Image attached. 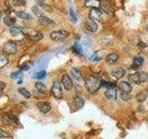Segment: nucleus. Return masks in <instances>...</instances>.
Instances as JSON below:
<instances>
[{"label": "nucleus", "mask_w": 148, "mask_h": 139, "mask_svg": "<svg viewBox=\"0 0 148 139\" xmlns=\"http://www.w3.org/2000/svg\"><path fill=\"white\" fill-rule=\"evenodd\" d=\"M85 87L90 93L94 94L102 87V81L96 75H89L85 79Z\"/></svg>", "instance_id": "1"}, {"label": "nucleus", "mask_w": 148, "mask_h": 139, "mask_svg": "<svg viewBox=\"0 0 148 139\" xmlns=\"http://www.w3.org/2000/svg\"><path fill=\"white\" fill-rule=\"evenodd\" d=\"M129 80L136 85H141V83L148 82V73L145 72H135L129 75Z\"/></svg>", "instance_id": "2"}, {"label": "nucleus", "mask_w": 148, "mask_h": 139, "mask_svg": "<svg viewBox=\"0 0 148 139\" xmlns=\"http://www.w3.org/2000/svg\"><path fill=\"white\" fill-rule=\"evenodd\" d=\"M69 35V32L66 30H58L54 31L50 34V38L53 41H63L68 38Z\"/></svg>", "instance_id": "3"}, {"label": "nucleus", "mask_w": 148, "mask_h": 139, "mask_svg": "<svg viewBox=\"0 0 148 139\" xmlns=\"http://www.w3.org/2000/svg\"><path fill=\"white\" fill-rule=\"evenodd\" d=\"M2 50L7 55H13L17 52V45L13 41H8L3 45Z\"/></svg>", "instance_id": "4"}, {"label": "nucleus", "mask_w": 148, "mask_h": 139, "mask_svg": "<svg viewBox=\"0 0 148 139\" xmlns=\"http://www.w3.org/2000/svg\"><path fill=\"white\" fill-rule=\"evenodd\" d=\"M89 19L92 21H101L104 19V12L100 8H91L89 11Z\"/></svg>", "instance_id": "5"}, {"label": "nucleus", "mask_w": 148, "mask_h": 139, "mask_svg": "<svg viewBox=\"0 0 148 139\" xmlns=\"http://www.w3.org/2000/svg\"><path fill=\"white\" fill-rule=\"evenodd\" d=\"M51 93L52 95L56 97V98H61L62 97V88H61V85L60 83L56 81L54 82L52 88H51Z\"/></svg>", "instance_id": "6"}, {"label": "nucleus", "mask_w": 148, "mask_h": 139, "mask_svg": "<svg viewBox=\"0 0 148 139\" xmlns=\"http://www.w3.org/2000/svg\"><path fill=\"white\" fill-rule=\"evenodd\" d=\"M61 83L63 85V87L67 91H71L73 88V82L71 80V78L69 76V74H64L61 78Z\"/></svg>", "instance_id": "7"}, {"label": "nucleus", "mask_w": 148, "mask_h": 139, "mask_svg": "<svg viewBox=\"0 0 148 139\" xmlns=\"http://www.w3.org/2000/svg\"><path fill=\"white\" fill-rule=\"evenodd\" d=\"M84 27H85V29L90 32H95L97 30H98V25H97V23L95 21L91 20V19H88V20L85 21Z\"/></svg>", "instance_id": "8"}, {"label": "nucleus", "mask_w": 148, "mask_h": 139, "mask_svg": "<svg viewBox=\"0 0 148 139\" xmlns=\"http://www.w3.org/2000/svg\"><path fill=\"white\" fill-rule=\"evenodd\" d=\"M119 89L120 90V92H124V93H131L132 90V86L129 82H125L122 81L120 82L118 85Z\"/></svg>", "instance_id": "9"}, {"label": "nucleus", "mask_w": 148, "mask_h": 139, "mask_svg": "<svg viewBox=\"0 0 148 139\" xmlns=\"http://www.w3.org/2000/svg\"><path fill=\"white\" fill-rule=\"evenodd\" d=\"M37 107H38L39 110L41 111L42 113H47V112H49L50 109H51V105L48 103V102H46V101L39 102V103L37 104Z\"/></svg>", "instance_id": "10"}, {"label": "nucleus", "mask_w": 148, "mask_h": 139, "mask_svg": "<svg viewBox=\"0 0 148 139\" xmlns=\"http://www.w3.org/2000/svg\"><path fill=\"white\" fill-rule=\"evenodd\" d=\"M118 59H119V55L117 53L113 52V53L108 54L106 57V62L109 65H111V64H114V63L117 62Z\"/></svg>", "instance_id": "11"}, {"label": "nucleus", "mask_w": 148, "mask_h": 139, "mask_svg": "<svg viewBox=\"0 0 148 139\" xmlns=\"http://www.w3.org/2000/svg\"><path fill=\"white\" fill-rule=\"evenodd\" d=\"M84 5L86 8H99L101 6V2L99 0H86Z\"/></svg>", "instance_id": "12"}, {"label": "nucleus", "mask_w": 148, "mask_h": 139, "mask_svg": "<svg viewBox=\"0 0 148 139\" xmlns=\"http://www.w3.org/2000/svg\"><path fill=\"white\" fill-rule=\"evenodd\" d=\"M71 74L72 78H73L75 81H77V82H80V81L82 80V72H81L80 70L77 69V68H72V69L71 70Z\"/></svg>", "instance_id": "13"}, {"label": "nucleus", "mask_w": 148, "mask_h": 139, "mask_svg": "<svg viewBox=\"0 0 148 139\" xmlns=\"http://www.w3.org/2000/svg\"><path fill=\"white\" fill-rule=\"evenodd\" d=\"M39 23L43 26H49V25H55L54 21L51 20L50 18L46 17V16H41L39 18Z\"/></svg>", "instance_id": "14"}, {"label": "nucleus", "mask_w": 148, "mask_h": 139, "mask_svg": "<svg viewBox=\"0 0 148 139\" xmlns=\"http://www.w3.org/2000/svg\"><path fill=\"white\" fill-rule=\"evenodd\" d=\"M125 74V71L122 68H116L114 69L112 72H111V75L113 77H115L116 79H120L124 76Z\"/></svg>", "instance_id": "15"}, {"label": "nucleus", "mask_w": 148, "mask_h": 139, "mask_svg": "<svg viewBox=\"0 0 148 139\" xmlns=\"http://www.w3.org/2000/svg\"><path fill=\"white\" fill-rule=\"evenodd\" d=\"M105 95L109 100L114 101V100H116V98H117V91H116L115 88H112V89H108L106 91Z\"/></svg>", "instance_id": "16"}, {"label": "nucleus", "mask_w": 148, "mask_h": 139, "mask_svg": "<svg viewBox=\"0 0 148 139\" xmlns=\"http://www.w3.org/2000/svg\"><path fill=\"white\" fill-rule=\"evenodd\" d=\"M24 32H25V31L21 27L12 26V27H10V29H9V34H10L12 36H17L21 34H24Z\"/></svg>", "instance_id": "17"}, {"label": "nucleus", "mask_w": 148, "mask_h": 139, "mask_svg": "<svg viewBox=\"0 0 148 139\" xmlns=\"http://www.w3.org/2000/svg\"><path fill=\"white\" fill-rule=\"evenodd\" d=\"M73 104H74V106H75L76 109H82V107L84 106V100H83L81 96H77L73 98Z\"/></svg>", "instance_id": "18"}, {"label": "nucleus", "mask_w": 148, "mask_h": 139, "mask_svg": "<svg viewBox=\"0 0 148 139\" xmlns=\"http://www.w3.org/2000/svg\"><path fill=\"white\" fill-rule=\"evenodd\" d=\"M147 96H148V90L145 89V90L140 91L138 93L136 96V99L138 102H143L147 98Z\"/></svg>", "instance_id": "19"}, {"label": "nucleus", "mask_w": 148, "mask_h": 139, "mask_svg": "<svg viewBox=\"0 0 148 139\" xmlns=\"http://www.w3.org/2000/svg\"><path fill=\"white\" fill-rule=\"evenodd\" d=\"M16 22V19L11 16H6L4 18V23L8 27H12Z\"/></svg>", "instance_id": "20"}, {"label": "nucleus", "mask_w": 148, "mask_h": 139, "mask_svg": "<svg viewBox=\"0 0 148 139\" xmlns=\"http://www.w3.org/2000/svg\"><path fill=\"white\" fill-rule=\"evenodd\" d=\"M143 61H145V58H143V57H135L133 58V63H132V65H133V67L134 68H139V67H141L142 65H143Z\"/></svg>", "instance_id": "21"}, {"label": "nucleus", "mask_w": 148, "mask_h": 139, "mask_svg": "<svg viewBox=\"0 0 148 139\" xmlns=\"http://www.w3.org/2000/svg\"><path fill=\"white\" fill-rule=\"evenodd\" d=\"M30 38L34 41H39L43 38V34L40 32H32L30 34Z\"/></svg>", "instance_id": "22"}, {"label": "nucleus", "mask_w": 148, "mask_h": 139, "mask_svg": "<svg viewBox=\"0 0 148 139\" xmlns=\"http://www.w3.org/2000/svg\"><path fill=\"white\" fill-rule=\"evenodd\" d=\"M16 15L18 18L22 19V20H32V16L30 15V14L26 13L25 11H18L16 13Z\"/></svg>", "instance_id": "23"}, {"label": "nucleus", "mask_w": 148, "mask_h": 139, "mask_svg": "<svg viewBox=\"0 0 148 139\" xmlns=\"http://www.w3.org/2000/svg\"><path fill=\"white\" fill-rule=\"evenodd\" d=\"M18 92L21 93V94L25 97V98H30L31 97V92L30 91H28L26 88H24V87H20L18 88Z\"/></svg>", "instance_id": "24"}, {"label": "nucleus", "mask_w": 148, "mask_h": 139, "mask_svg": "<svg viewBox=\"0 0 148 139\" xmlns=\"http://www.w3.org/2000/svg\"><path fill=\"white\" fill-rule=\"evenodd\" d=\"M35 88H36V90L40 93H45L46 91V86L44 85V83H42L40 82H37L35 83Z\"/></svg>", "instance_id": "25"}, {"label": "nucleus", "mask_w": 148, "mask_h": 139, "mask_svg": "<svg viewBox=\"0 0 148 139\" xmlns=\"http://www.w3.org/2000/svg\"><path fill=\"white\" fill-rule=\"evenodd\" d=\"M12 6H14V7H25L26 1L25 0H12Z\"/></svg>", "instance_id": "26"}, {"label": "nucleus", "mask_w": 148, "mask_h": 139, "mask_svg": "<svg viewBox=\"0 0 148 139\" xmlns=\"http://www.w3.org/2000/svg\"><path fill=\"white\" fill-rule=\"evenodd\" d=\"M8 63V58L6 56L0 55V69L4 68Z\"/></svg>", "instance_id": "27"}, {"label": "nucleus", "mask_w": 148, "mask_h": 139, "mask_svg": "<svg viewBox=\"0 0 148 139\" xmlns=\"http://www.w3.org/2000/svg\"><path fill=\"white\" fill-rule=\"evenodd\" d=\"M32 13H34L35 16H37L38 18H40L41 16H43V13H42L41 9H40V8L38 6H34V7H32Z\"/></svg>", "instance_id": "28"}, {"label": "nucleus", "mask_w": 148, "mask_h": 139, "mask_svg": "<svg viewBox=\"0 0 148 139\" xmlns=\"http://www.w3.org/2000/svg\"><path fill=\"white\" fill-rule=\"evenodd\" d=\"M46 76V72L45 71H40V72H37L34 75V78L37 79V80H43L45 79Z\"/></svg>", "instance_id": "29"}, {"label": "nucleus", "mask_w": 148, "mask_h": 139, "mask_svg": "<svg viewBox=\"0 0 148 139\" xmlns=\"http://www.w3.org/2000/svg\"><path fill=\"white\" fill-rule=\"evenodd\" d=\"M69 18H71V20L73 23H76L78 21V18L76 16V13L74 12L72 8H69Z\"/></svg>", "instance_id": "30"}, {"label": "nucleus", "mask_w": 148, "mask_h": 139, "mask_svg": "<svg viewBox=\"0 0 148 139\" xmlns=\"http://www.w3.org/2000/svg\"><path fill=\"white\" fill-rule=\"evenodd\" d=\"M120 98L123 101H128L132 98V95L130 93H124V92H120Z\"/></svg>", "instance_id": "31"}, {"label": "nucleus", "mask_w": 148, "mask_h": 139, "mask_svg": "<svg viewBox=\"0 0 148 139\" xmlns=\"http://www.w3.org/2000/svg\"><path fill=\"white\" fill-rule=\"evenodd\" d=\"M73 49H74V51H75V52H76V53H78V54H82V45H81L80 44H79V43H76L75 45H74Z\"/></svg>", "instance_id": "32"}, {"label": "nucleus", "mask_w": 148, "mask_h": 139, "mask_svg": "<svg viewBox=\"0 0 148 139\" xmlns=\"http://www.w3.org/2000/svg\"><path fill=\"white\" fill-rule=\"evenodd\" d=\"M102 86L106 87V89H112V88L115 87V85L114 83H108V82H106V83L102 82Z\"/></svg>", "instance_id": "33"}, {"label": "nucleus", "mask_w": 148, "mask_h": 139, "mask_svg": "<svg viewBox=\"0 0 148 139\" xmlns=\"http://www.w3.org/2000/svg\"><path fill=\"white\" fill-rule=\"evenodd\" d=\"M40 6V8H42L43 9H45V10H46V11H48V12H51L52 11V8H51L49 5H47V4H40L39 5Z\"/></svg>", "instance_id": "34"}, {"label": "nucleus", "mask_w": 148, "mask_h": 139, "mask_svg": "<svg viewBox=\"0 0 148 139\" xmlns=\"http://www.w3.org/2000/svg\"><path fill=\"white\" fill-rule=\"evenodd\" d=\"M21 71H18V72H12L11 74H10V77L12 78V79H17V78H18V77H21Z\"/></svg>", "instance_id": "35"}, {"label": "nucleus", "mask_w": 148, "mask_h": 139, "mask_svg": "<svg viewBox=\"0 0 148 139\" xmlns=\"http://www.w3.org/2000/svg\"><path fill=\"white\" fill-rule=\"evenodd\" d=\"M7 137H9V133L6 131H4V130L0 129V138H7Z\"/></svg>", "instance_id": "36"}, {"label": "nucleus", "mask_w": 148, "mask_h": 139, "mask_svg": "<svg viewBox=\"0 0 148 139\" xmlns=\"http://www.w3.org/2000/svg\"><path fill=\"white\" fill-rule=\"evenodd\" d=\"M101 59H102V58L99 57V56H92V57L91 58V60H92V61H95V62L100 61Z\"/></svg>", "instance_id": "37"}, {"label": "nucleus", "mask_w": 148, "mask_h": 139, "mask_svg": "<svg viewBox=\"0 0 148 139\" xmlns=\"http://www.w3.org/2000/svg\"><path fill=\"white\" fill-rule=\"evenodd\" d=\"M5 87H6V85L3 83V82H0V91H2L5 89Z\"/></svg>", "instance_id": "38"}, {"label": "nucleus", "mask_w": 148, "mask_h": 139, "mask_svg": "<svg viewBox=\"0 0 148 139\" xmlns=\"http://www.w3.org/2000/svg\"><path fill=\"white\" fill-rule=\"evenodd\" d=\"M36 1L38 2V3H39V5H40V4H44L45 0H36Z\"/></svg>", "instance_id": "39"}, {"label": "nucleus", "mask_w": 148, "mask_h": 139, "mask_svg": "<svg viewBox=\"0 0 148 139\" xmlns=\"http://www.w3.org/2000/svg\"><path fill=\"white\" fill-rule=\"evenodd\" d=\"M1 17H2V13H1V11H0V20H1Z\"/></svg>", "instance_id": "40"}, {"label": "nucleus", "mask_w": 148, "mask_h": 139, "mask_svg": "<svg viewBox=\"0 0 148 139\" xmlns=\"http://www.w3.org/2000/svg\"><path fill=\"white\" fill-rule=\"evenodd\" d=\"M99 1H100V0H99Z\"/></svg>", "instance_id": "41"}]
</instances>
